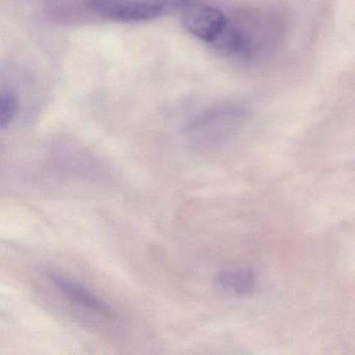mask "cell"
I'll use <instances>...</instances> for the list:
<instances>
[{
  "mask_svg": "<svg viewBox=\"0 0 355 355\" xmlns=\"http://www.w3.org/2000/svg\"><path fill=\"white\" fill-rule=\"evenodd\" d=\"M89 7L99 17L120 24H139L165 15L155 0H90Z\"/></svg>",
  "mask_w": 355,
  "mask_h": 355,
  "instance_id": "obj_1",
  "label": "cell"
},
{
  "mask_svg": "<svg viewBox=\"0 0 355 355\" xmlns=\"http://www.w3.org/2000/svg\"><path fill=\"white\" fill-rule=\"evenodd\" d=\"M182 19L184 28L190 34L211 45L230 24L227 18L220 10L197 3H193L184 9Z\"/></svg>",
  "mask_w": 355,
  "mask_h": 355,
  "instance_id": "obj_2",
  "label": "cell"
},
{
  "mask_svg": "<svg viewBox=\"0 0 355 355\" xmlns=\"http://www.w3.org/2000/svg\"><path fill=\"white\" fill-rule=\"evenodd\" d=\"M47 277L58 291L78 306L84 307L103 317H115V311L111 306L80 282L58 273H49Z\"/></svg>",
  "mask_w": 355,
  "mask_h": 355,
  "instance_id": "obj_3",
  "label": "cell"
},
{
  "mask_svg": "<svg viewBox=\"0 0 355 355\" xmlns=\"http://www.w3.org/2000/svg\"><path fill=\"white\" fill-rule=\"evenodd\" d=\"M236 117L227 112L214 113L213 115L199 118L189 126V132L193 138L203 143H215L223 140L230 128L236 123Z\"/></svg>",
  "mask_w": 355,
  "mask_h": 355,
  "instance_id": "obj_4",
  "label": "cell"
},
{
  "mask_svg": "<svg viewBox=\"0 0 355 355\" xmlns=\"http://www.w3.org/2000/svg\"><path fill=\"white\" fill-rule=\"evenodd\" d=\"M217 286L224 292L236 296H248L257 288V276L248 268H230L216 277Z\"/></svg>",
  "mask_w": 355,
  "mask_h": 355,
  "instance_id": "obj_5",
  "label": "cell"
},
{
  "mask_svg": "<svg viewBox=\"0 0 355 355\" xmlns=\"http://www.w3.org/2000/svg\"><path fill=\"white\" fill-rule=\"evenodd\" d=\"M20 103L17 95L11 89H1L0 92V128H7L15 119L19 111Z\"/></svg>",
  "mask_w": 355,
  "mask_h": 355,
  "instance_id": "obj_6",
  "label": "cell"
},
{
  "mask_svg": "<svg viewBox=\"0 0 355 355\" xmlns=\"http://www.w3.org/2000/svg\"><path fill=\"white\" fill-rule=\"evenodd\" d=\"M163 10L164 14L171 13L178 10H184L194 3L195 0H155Z\"/></svg>",
  "mask_w": 355,
  "mask_h": 355,
  "instance_id": "obj_7",
  "label": "cell"
}]
</instances>
